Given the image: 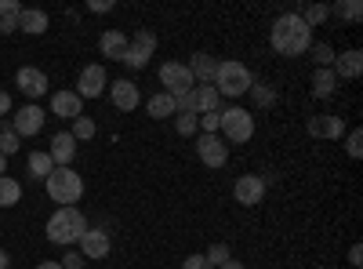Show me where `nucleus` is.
<instances>
[{
  "label": "nucleus",
  "mask_w": 363,
  "mask_h": 269,
  "mask_svg": "<svg viewBox=\"0 0 363 269\" xmlns=\"http://www.w3.org/2000/svg\"><path fill=\"white\" fill-rule=\"evenodd\" d=\"M269 44L284 58H298V55H306L313 48V29L298 18V11H287V15H280L277 22H272Z\"/></svg>",
  "instance_id": "obj_1"
},
{
  "label": "nucleus",
  "mask_w": 363,
  "mask_h": 269,
  "mask_svg": "<svg viewBox=\"0 0 363 269\" xmlns=\"http://www.w3.org/2000/svg\"><path fill=\"white\" fill-rule=\"evenodd\" d=\"M87 219L80 207H58V212L48 219V241L51 244H62V248H73L80 244V236L87 233Z\"/></svg>",
  "instance_id": "obj_2"
},
{
  "label": "nucleus",
  "mask_w": 363,
  "mask_h": 269,
  "mask_svg": "<svg viewBox=\"0 0 363 269\" xmlns=\"http://www.w3.org/2000/svg\"><path fill=\"white\" fill-rule=\"evenodd\" d=\"M44 190L55 204L62 207H77L80 197H84V178L73 171V168H55L48 178H44Z\"/></svg>",
  "instance_id": "obj_3"
},
{
  "label": "nucleus",
  "mask_w": 363,
  "mask_h": 269,
  "mask_svg": "<svg viewBox=\"0 0 363 269\" xmlns=\"http://www.w3.org/2000/svg\"><path fill=\"white\" fill-rule=\"evenodd\" d=\"M215 92L218 95H225V99H240V95H247L251 92V84H255V77H251V70L244 66V62H236V58H225V62H218V73H215Z\"/></svg>",
  "instance_id": "obj_4"
},
{
  "label": "nucleus",
  "mask_w": 363,
  "mask_h": 269,
  "mask_svg": "<svg viewBox=\"0 0 363 269\" xmlns=\"http://www.w3.org/2000/svg\"><path fill=\"white\" fill-rule=\"evenodd\" d=\"M218 135H222L225 142H233V146L251 142V138H255V113L244 109V106L225 109V113L218 116Z\"/></svg>",
  "instance_id": "obj_5"
},
{
  "label": "nucleus",
  "mask_w": 363,
  "mask_h": 269,
  "mask_svg": "<svg viewBox=\"0 0 363 269\" xmlns=\"http://www.w3.org/2000/svg\"><path fill=\"white\" fill-rule=\"evenodd\" d=\"M157 51V33L153 29H138V33L128 40V55H124V66L128 70H145L149 58Z\"/></svg>",
  "instance_id": "obj_6"
},
{
  "label": "nucleus",
  "mask_w": 363,
  "mask_h": 269,
  "mask_svg": "<svg viewBox=\"0 0 363 269\" xmlns=\"http://www.w3.org/2000/svg\"><path fill=\"white\" fill-rule=\"evenodd\" d=\"M160 84H164V92H167L171 99H182V95H189L193 87H196L193 73L182 66V62H164V66H160Z\"/></svg>",
  "instance_id": "obj_7"
},
{
  "label": "nucleus",
  "mask_w": 363,
  "mask_h": 269,
  "mask_svg": "<svg viewBox=\"0 0 363 269\" xmlns=\"http://www.w3.org/2000/svg\"><path fill=\"white\" fill-rule=\"evenodd\" d=\"M106 87H109V77H106V70H102L99 62H91V66L80 70V77H77V95H80L84 102H87V99H102Z\"/></svg>",
  "instance_id": "obj_8"
},
{
  "label": "nucleus",
  "mask_w": 363,
  "mask_h": 269,
  "mask_svg": "<svg viewBox=\"0 0 363 269\" xmlns=\"http://www.w3.org/2000/svg\"><path fill=\"white\" fill-rule=\"evenodd\" d=\"M196 157L207 168H225L229 164V146L222 135H196Z\"/></svg>",
  "instance_id": "obj_9"
},
{
  "label": "nucleus",
  "mask_w": 363,
  "mask_h": 269,
  "mask_svg": "<svg viewBox=\"0 0 363 269\" xmlns=\"http://www.w3.org/2000/svg\"><path fill=\"white\" fill-rule=\"evenodd\" d=\"M44 109L40 106H22L15 116H11V131L18 135V138H33V135H40L44 131Z\"/></svg>",
  "instance_id": "obj_10"
},
{
  "label": "nucleus",
  "mask_w": 363,
  "mask_h": 269,
  "mask_svg": "<svg viewBox=\"0 0 363 269\" xmlns=\"http://www.w3.org/2000/svg\"><path fill=\"white\" fill-rule=\"evenodd\" d=\"M306 131L313 135V138H342L345 135V116H338V113H320V116H309L306 121Z\"/></svg>",
  "instance_id": "obj_11"
},
{
  "label": "nucleus",
  "mask_w": 363,
  "mask_h": 269,
  "mask_svg": "<svg viewBox=\"0 0 363 269\" xmlns=\"http://www.w3.org/2000/svg\"><path fill=\"white\" fill-rule=\"evenodd\" d=\"M233 197H236V204H244V207L262 204V200H265V182H262V175H240L236 186H233Z\"/></svg>",
  "instance_id": "obj_12"
},
{
  "label": "nucleus",
  "mask_w": 363,
  "mask_h": 269,
  "mask_svg": "<svg viewBox=\"0 0 363 269\" xmlns=\"http://www.w3.org/2000/svg\"><path fill=\"white\" fill-rule=\"evenodd\" d=\"M109 102H113L120 113L138 109V102H142L138 84H131V80H113V84H109Z\"/></svg>",
  "instance_id": "obj_13"
},
{
  "label": "nucleus",
  "mask_w": 363,
  "mask_h": 269,
  "mask_svg": "<svg viewBox=\"0 0 363 269\" xmlns=\"http://www.w3.org/2000/svg\"><path fill=\"white\" fill-rule=\"evenodd\" d=\"M109 248H113V241H109V233H106V229H87V233L80 236V255L91 258V262L109 258Z\"/></svg>",
  "instance_id": "obj_14"
},
{
  "label": "nucleus",
  "mask_w": 363,
  "mask_h": 269,
  "mask_svg": "<svg viewBox=\"0 0 363 269\" xmlns=\"http://www.w3.org/2000/svg\"><path fill=\"white\" fill-rule=\"evenodd\" d=\"M15 84L22 87V95H26V99H40V95H48V77H44V70H37V66H22V70L15 73Z\"/></svg>",
  "instance_id": "obj_15"
},
{
  "label": "nucleus",
  "mask_w": 363,
  "mask_h": 269,
  "mask_svg": "<svg viewBox=\"0 0 363 269\" xmlns=\"http://www.w3.org/2000/svg\"><path fill=\"white\" fill-rule=\"evenodd\" d=\"M189 106H193L196 116H203V113H218L222 95L215 92V84H196L193 92H189Z\"/></svg>",
  "instance_id": "obj_16"
},
{
  "label": "nucleus",
  "mask_w": 363,
  "mask_h": 269,
  "mask_svg": "<svg viewBox=\"0 0 363 269\" xmlns=\"http://www.w3.org/2000/svg\"><path fill=\"white\" fill-rule=\"evenodd\" d=\"M48 157H51V164H55V168H69V164H73V157H77V138H73L69 131H58V135L51 138Z\"/></svg>",
  "instance_id": "obj_17"
},
{
  "label": "nucleus",
  "mask_w": 363,
  "mask_h": 269,
  "mask_svg": "<svg viewBox=\"0 0 363 269\" xmlns=\"http://www.w3.org/2000/svg\"><path fill=\"white\" fill-rule=\"evenodd\" d=\"M335 77L338 80H356L359 73H363V51L359 48H349V51H342V55H335Z\"/></svg>",
  "instance_id": "obj_18"
},
{
  "label": "nucleus",
  "mask_w": 363,
  "mask_h": 269,
  "mask_svg": "<svg viewBox=\"0 0 363 269\" xmlns=\"http://www.w3.org/2000/svg\"><path fill=\"white\" fill-rule=\"evenodd\" d=\"M51 113L66 116V121H77V116H84V99L77 92H55L51 95Z\"/></svg>",
  "instance_id": "obj_19"
},
{
  "label": "nucleus",
  "mask_w": 363,
  "mask_h": 269,
  "mask_svg": "<svg viewBox=\"0 0 363 269\" xmlns=\"http://www.w3.org/2000/svg\"><path fill=\"white\" fill-rule=\"evenodd\" d=\"M186 70L193 73L196 84H211V80H215V73H218V58H215V55H207V51H196V55L189 58V66H186Z\"/></svg>",
  "instance_id": "obj_20"
},
{
  "label": "nucleus",
  "mask_w": 363,
  "mask_h": 269,
  "mask_svg": "<svg viewBox=\"0 0 363 269\" xmlns=\"http://www.w3.org/2000/svg\"><path fill=\"white\" fill-rule=\"evenodd\" d=\"M99 51L106 58H113V62H124V55H128V37L120 33V29H106V33L99 37Z\"/></svg>",
  "instance_id": "obj_21"
},
{
  "label": "nucleus",
  "mask_w": 363,
  "mask_h": 269,
  "mask_svg": "<svg viewBox=\"0 0 363 269\" xmlns=\"http://www.w3.org/2000/svg\"><path fill=\"white\" fill-rule=\"evenodd\" d=\"M18 29H22V33H29V37H40V33H48V15L40 8H22Z\"/></svg>",
  "instance_id": "obj_22"
},
{
  "label": "nucleus",
  "mask_w": 363,
  "mask_h": 269,
  "mask_svg": "<svg viewBox=\"0 0 363 269\" xmlns=\"http://www.w3.org/2000/svg\"><path fill=\"white\" fill-rule=\"evenodd\" d=\"M145 113L153 116V121H167V116H174V113H178V102H174L167 92H157L153 99L145 102Z\"/></svg>",
  "instance_id": "obj_23"
},
{
  "label": "nucleus",
  "mask_w": 363,
  "mask_h": 269,
  "mask_svg": "<svg viewBox=\"0 0 363 269\" xmlns=\"http://www.w3.org/2000/svg\"><path fill=\"white\" fill-rule=\"evenodd\" d=\"M335 87H338L335 70H316L313 73V95L316 99H330V95H335Z\"/></svg>",
  "instance_id": "obj_24"
},
{
  "label": "nucleus",
  "mask_w": 363,
  "mask_h": 269,
  "mask_svg": "<svg viewBox=\"0 0 363 269\" xmlns=\"http://www.w3.org/2000/svg\"><path fill=\"white\" fill-rule=\"evenodd\" d=\"M327 11L335 18H342V22H352V26L363 18V4H359V0H338V4H330Z\"/></svg>",
  "instance_id": "obj_25"
},
{
  "label": "nucleus",
  "mask_w": 363,
  "mask_h": 269,
  "mask_svg": "<svg viewBox=\"0 0 363 269\" xmlns=\"http://www.w3.org/2000/svg\"><path fill=\"white\" fill-rule=\"evenodd\" d=\"M55 171L51 157H48V149H37V153H29V175L37 178V182H44V178Z\"/></svg>",
  "instance_id": "obj_26"
},
{
  "label": "nucleus",
  "mask_w": 363,
  "mask_h": 269,
  "mask_svg": "<svg viewBox=\"0 0 363 269\" xmlns=\"http://www.w3.org/2000/svg\"><path fill=\"white\" fill-rule=\"evenodd\" d=\"M22 200V186L11 175H0V207H15Z\"/></svg>",
  "instance_id": "obj_27"
},
{
  "label": "nucleus",
  "mask_w": 363,
  "mask_h": 269,
  "mask_svg": "<svg viewBox=\"0 0 363 269\" xmlns=\"http://www.w3.org/2000/svg\"><path fill=\"white\" fill-rule=\"evenodd\" d=\"M251 95H255V106L258 109H272V106H277V92H272L269 84H262V80L251 84Z\"/></svg>",
  "instance_id": "obj_28"
},
{
  "label": "nucleus",
  "mask_w": 363,
  "mask_h": 269,
  "mask_svg": "<svg viewBox=\"0 0 363 269\" xmlns=\"http://www.w3.org/2000/svg\"><path fill=\"white\" fill-rule=\"evenodd\" d=\"M174 131H178L182 138L196 135V131H200V116H196V113H174Z\"/></svg>",
  "instance_id": "obj_29"
},
{
  "label": "nucleus",
  "mask_w": 363,
  "mask_h": 269,
  "mask_svg": "<svg viewBox=\"0 0 363 269\" xmlns=\"http://www.w3.org/2000/svg\"><path fill=\"white\" fill-rule=\"evenodd\" d=\"M298 18H301V22H306V26L313 29V26L327 22V18H330V11H327V4H306V8L298 11Z\"/></svg>",
  "instance_id": "obj_30"
},
{
  "label": "nucleus",
  "mask_w": 363,
  "mask_h": 269,
  "mask_svg": "<svg viewBox=\"0 0 363 269\" xmlns=\"http://www.w3.org/2000/svg\"><path fill=\"white\" fill-rule=\"evenodd\" d=\"M309 51H313V62H316V70H330V66H335V55H338V51L330 48V44H323V40H320V44H313Z\"/></svg>",
  "instance_id": "obj_31"
},
{
  "label": "nucleus",
  "mask_w": 363,
  "mask_h": 269,
  "mask_svg": "<svg viewBox=\"0 0 363 269\" xmlns=\"http://www.w3.org/2000/svg\"><path fill=\"white\" fill-rule=\"evenodd\" d=\"M69 135H73L77 142H87V138H95V135H99V128H95V121H91V116H77Z\"/></svg>",
  "instance_id": "obj_32"
},
{
  "label": "nucleus",
  "mask_w": 363,
  "mask_h": 269,
  "mask_svg": "<svg viewBox=\"0 0 363 269\" xmlns=\"http://www.w3.org/2000/svg\"><path fill=\"white\" fill-rule=\"evenodd\" d=\"M18 146H22V138L11 131V124L4 128V131H0V153H4V157H11V153H18Z\"/></svg>",
  "instance_id": "obj_33"
},
{
  "label": "nucleus",
  "mask_w": 363,
  "mask_h": 269,
  "mask_svg": "<svg viewBox=\"0 0 363 269\" xmlns=\"http://www.w3.org/2000/svg\"><path fill=\"white\" fill-rule=\"evenodd\" d=\"M203 258H207V262H211V265H215V269H218V265H222V262H229V258H233V251H229V244H211V248H207V255H203Z\"/></svg>",
  "instance_id": "obj_34"
},
{
  "label": "nucleus",
  "mask_w": 363,
  "mask_h": 269,
  "mask_svg": "<svg viewBox=\"0 0 363 269\" xmlns=\"http://www.w3.org/2000/svg\"><path fill=\"white\" fill-rule=\"evenodd\" d=\"M345 153L352 157V160H359L363 157V131L356 128V131H349V138H345Z\"/></svg>",
  "instance_id": "obj_35"
},
{
  "label": "nucleus",
  "mask_w": 363,
  "mask_h": 269,
  "mask_svg": "<svg viewBox=\"0 0 363 269\" xmlns=\"http://www.w3.org/2000/svg\"><path fill=\"white\" fill-rule=\"evenodd\" d=\"M218 116H222V109L218 113H203L200 116V135H218Z\"/></svg>",
  "instance_id": "obj_36"
},
{
  "label": "nucleus",
  "mask_w": 363,
  "mask_h": 269,
  "mask_svg": "<svg viewBox=\"0 0 363 269\" xmlns=\"http://www.w3.org/2000/svg\"><path fill=\"white\" fill-rule=\"evenodd\" d=\"M18 15H22L18 0H0V18H18Z\"/></svg>",
  "instance_id": "obj_37"
},
{
  "label": "nucleus",
  "mask_w": 363,
  "mask_h": 269,
  "mask_svg": "<svg viewBox=\"0 0 363 269\" xmlns=\"http://www.w3.org/2000/svg\"><path fill=\"white\" fill-rule=\"evenodd\" d=\"M182 269H215V265H211L203 255H186L182 258Z\"/></svg>",
  "instance_id": "obj_38"
},
{
  "label": "nucleus",
  "mask_w": 363,
  "mask_h": 269,
  "mask_svg": "<svg viewBox=\"0 0 363 269\" xmlns=\"http://www.w3.org/2000/svg\"><path fill=\"white\" fill-rule=\"evenodd\" d=\"M84 262H87V258H84L80 251H69V255L62 258V269H84Z\"/></svg>",
  "instance_id": "obj_39"
},
{
  "label": "nucleus",
  "mask_w": 363,
  "mask_h": 269,
  "mask_svg": "<svg viewBox=\"0 0 363 269\" xmlns=\"http://www.w3.org/2000/svg\"><path fill=\"white\" fill-rule=\"evenodd\" d=\"M91 11H95V15H106V11H113L116 4H113V0H91V4H87Z\"/></svg>",
  "instance_id": "obj_40"
},
{
  "label": "nucleus",
  "mask_w": 363,
  "mask_h": 269,
  "mask_svg": "<svg viewBox=\"0 0 363 269\" xmlns=\"http://www.w3.org/2000/svg\"><path fill=\"white\" fill-rule=\"evenodd\" d=\"M349 265H352V269H359V265H363V248H359V244H352V248H349Z\"/></svg>",
  "instance_id": "obj_41"
},
{
  "label": "nucleus",
  "mask_w": 363,
  "mask_h": 269,
  "mask_svg": "<svg viewBox=\"0 0 363 269\" xmlns=\"http://www.w3.org/2000/svg\"><path fill=\"white\" fill-rule=\"evenodd\" d=\"M18 29V18H0V37H11Z\"/></svg>",
  "instance_id": "obj_42"
},
{
  "label": "nucleus",
  "mask_w": 363,
  "mask_h": 269,
  "mask_svg": "<svg viewBox=\"0 0 363 269\" xmlns=\"http://www.w3.org/2000/svg\"><path fill=\"white\" fill-rule=\"evenodd\" d=\"M4 113H11V95L0 92V116H4Z\"/></svg>",
  "instance_id": "obj_43"
},
{
  "label": "nucleus",
  "mask_w": 363,
  "mask_h": 269,
  "mask_svg": "<svg viewBox=\"0 0 363 269\" xmlns=\"http://www.w3.org/2000/svg\"><path fill=\"white\" fill-rule=\"evenodd\" d=\"M218 269H244V262H236V258H229V262H222Z\"/></svg>",
  "instance_id": "obj_44"
},
{
  "label": "nucleus",
  "mask_w": 363,
  "mask_h": 269,
  "mask_svg": "<svg viewBox=\"0 0 363 269\" xmlns=\"http://www.w3.org/2000/svg\"><path fill=\"white\" fill-rule=\"evenodd\" d=\"M37 269H62V262H40Z\"/></svg>",
  "instance_id": "obj_45"
},
{
  "label": "nucleus",
  "mask_w": 363,
  "mask_h": 269,
  "mask_svg": "<svg viewBox=\"0 0 363 269\" xmlns=\"http://www.w3.org/2000/svg\"><path fill=\"white\" fill-rule=\"evenodd\" d=\"M8 262H11V258H8V251L0 248V269H8Z\"/></svg>",
  "instance_id": "obj_46"
},
{
  "label": "nucleus",
  "mask_w": 363,
  "mask_h": 269,
  "mask_svg": "<svg viewBox=\"0 0 363 269\" xmlns=\"http://www.w3.org/2000/svg\"><path fill=\"white\" fill-rule=\"evenodd\" d=\"M0 175H8V157L0 153Z\"/></svg>",
  "instance_id": "obj_47"
}]
</instances>
